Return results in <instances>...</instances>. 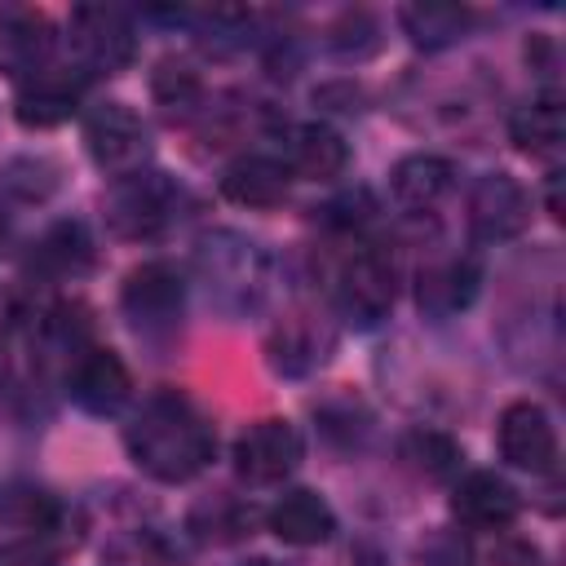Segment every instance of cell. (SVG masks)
Instances as JSON below:
<instances>
[{"mask_svg": "<svg viewBox=\"0 0 566 566\" xmlns=\"http://www.w3.org/2000/svg\"><path fill=\"white\" fill-rule=\"evenodd\" d=\"M124 447H128V460L146 478H155V482H190L195 473H203L212 464L217 433H212L208 416L186 394L164 389V394L142 402V411L124 429Z\"/></svg>", "mask_w": 566, "mask_h": 566, "instance_id": "obj_1", "label": "cell"}, {"mask_svg": "<svg viewBox=\"0 0 566 566\" xmlns=\"http://www.w3.org/2000/svg\"><path fill=\"white\" fill-rule=\"evenodd\" d=\"M195 279L217 314L248 318L274 296V256L243 230H208L195 243Z\"/></svg>", "mask_w": 566, "mask_h": 566, "instance_id": "obj_2", "label": "cell"}, {"mask_svg": "<svg viewBox=\"0 0 566 566\" xmlns=\"http://www.w3.org/2000/svg\"><path fill=\"white\" fill-rule=\"evenodd\" d=\"M181 203H186V190L168 172L142 168L133 177H119L106 190V226L119 239L146 243V239H159L168 226H177Z\"/></svg>", "mask_w": 566, "mask_h": 566, "instance_id": "obj_3", "label": "cell"}, {"mask_svg": "<svg viewBox=\"0 0 566 566\" xmlns=\"http://www.w3.org/2000/svg\"><path fill=\"white\" fill-rule=\"evenodd\" d=\"M66 44H71V66L84 80L119 75L137 53V27L115 4H75L66 22Z\"/></svg>", "mask_w": 566, "mask_h": 566, "instance_id": "obj_4", "label": "cell"}, {"mask_svg": "<svg viewBox=\"0 0 566 566\" xmlns=\"http://www.w3.org/2000/svg\"><path fill=\"white\" fill-rule=\"evenodd\" d=\"M394 296H398V274H394V261L363 243L354 248L349 256H340V265L332 270V301H336V314L354 327H376L380 318H389L394 310Z\"/></svg>", "mask_w": 566, "mask_h": 566, "instance_id": "obj_5", "label": "cell"}, {"mask_svg": "<svg viewBox=\"0 0 566 566\" xmlns=\"http://www.w3.org/2000/svg\"><path fill=\"white\" fill-rule=\"evenodd\" d=\"M124 318L142 340H168L181 327V305H186V283L168 261H142L119 292Z\"/></svg>", "mask_w": 566, "mask_h": 566, "instance_id": "obj_6", "label": "cell"}, {"mask_svg": "<svg viewBox=\"0 0 566 566\" xmlns=\"http://www.w3.org/2000/svg\"><path fill=\"white\" fill-rule=\"evenodd\" d=\"M84 146L106 177H133L150 164V128L124 102H97L84 111Z\"/></svg>", "mask_w": 566, "mask_h": 566, "instance_id": "obj_7", "label": "cell"}, {"mask_svg": "<svg viewBox=\"0 0 566 566\" xmlns=\"http://www.w3.org/2000/svg\"><path fill=\"white\" fill-rule=\"evenodd\" d=\"M305 460V438L292 420H256L234 442V473L252 486H274Z\"/></svg>", "mask_w": 566, "mask_h": 566, "instance_id": "obj_8", "label": "cell"}, {"mask_svg": "<svg viewBox=\"0 0 566 566\" xmlns=\"http://www.w3.org/2000/svg\"><path fill=\"white\" fill-rule=\"evenodd\" d=\"M531 226V195L509 172H486L469 190V230L478 243H509Z\"/></svg>", "mask_w": 566, "mask_h": 566, "instance_id": "obj_9", "label": "cell"}, {"mask_svg": "<svg viewBox=\"0 0 566 566\" xmlns=\"http://www.w3.org/2000/svg\"><path fill=\"white\" fill-rule=\"evenodd\" d=\"M336 349V327L323 318V314H310V310H296L287 318H279L265 336V363L279 371V376H310L318 371Z\"/></svg>", "mask_w": 566, "mask_h": 566, "instance_id": "obj_10", "label": "cell"}, {"mask_svg": "<svg viewBox=\"0 0 566 566\" xmlns=\"http://www.w3.org/2000/svg\"><path fill=\"white\" fill-rule=\"evenodd\" d=\"M57 53V31L49 13L31 4H0V71L13 75L18 84L53 66Z\"/></svg>", "mask_w": 566, "mask_h": 566, "instance_id": "obj_11", "label": "cell"}, {"mask_svg": "<svg viewBox=\"0 0 566 566\" xmlns=\"http://www.w3.org/2000/svg\"><path fill=\"white\" fill-rule=\"evenodd\" d=\"M495 442H500V455L522 473H553V464H557V429H553L548 411L531 398L509 402L500 411Z\"/></svg>", "mask_w": 566, "mask_h": 566, "instance_id": "obj_12", "label": "cell"}, {"mask_svg": "<svg viewBox=\"0 0 566 566\" xmlns=\"http://www.w3.org/2000/svg\"><path fill=\"white\" fill-rule=\"evenodd\" d=\"M66 394L75 398V407H84L88 416H115L128 394H133V376L124 367V358L115 349H102V345H84L75 358H71V371H66Z\"/></svg>", "mask_w": 566, "mask_h": 566, "instance_id": "obj_13", "label": "cell"}, {"mask_svg": "<svg viewBox=\"0 0 566 566\" xmlns=\"http://www.w3.org/2000/svg\"><path fill=\"white\" fill-rule=\"evenodd\" d=\"M84 88H88V80H84L71 62H62V66L53 62V66H44L40 75H31V80L18 84L13 115H18L22 128H53V124H66V119L80 111Z\"/></svg>", "mask_w": 566, "mask_h": 566, "instance_id": "obj_14", "label": "cell"}, {"mask_svg": "<svg viewBox=\"0 0 566 566\" xmlns=\"http://www.w3.org/2000/svg\"><path fill=\"white\" fill-rule=\"evenodd\" d=\"M517 509H522L517 491H513L500 473H491V469L464 473V478L455 482V495H451L455 522L469 526V531H486V535L509 531V526L517 522Z\"/></svg>", "mask_w": 566, "mask_h": 566, "instance_id": "obj_15", "label": "cell"}, {"mask_svg": "<svg viewBox=\"0 0 566 566\" xmlns=\"http://www.w3.org/2000/svg\"><path fill=\"white\" fill-rule=\"evenodd\" d=\"M265 526L292 548H318L336 535V513L318 491L296 486V491H283L274 500V509L265 513Z\"/></svg>", "mask_w": 566, "mask_h": 566, "instance_id": "obj_16", "label": "cell"}, {"mask_svg": "<svg viewBox=\"0 0 566 566\" xmlns=\"http://www.w3.org/2000/svg\"><path fill=\"white\" fill-rule=\"evenodd\" d=\"M478 283H482L478 261H469V256H447V261H433V265L420 270V279H416V301H420V310H424L429 318H451V314H460V310L473 305Z\"/></svg>", "mask_w": 566, "mask_h": 566, "instance_id": "obj_17", "label": "cell"}, {"mask_svg": "<svg viewBox=\"0 0 566 566\" xmlns=\"http://www.w3.org/2000/svg\"><path fill=\"white\" fill-rule=\"evenodd\" d=\"M349 164V146L332 124H296L283 142V168L310 181H332Z\"/></svg>", "mask_w": 566, "mask_h": 566, "instance_id": "obj_18", "label": "cell"}, {"mask_svg": "<svg viewBox=\"0 0 566 566\" xmlns=\"http://www.w3.org/2000/svg\"><path fill=\"white\" fill-rule=\"evenodd\" d=\"M292 172L274 155H239L221 172V195L239 208H279L287 199Z\"/></svg>", "mask_w": 566, "mask_h": 566, "instance_id": "obj_19", "label": "cell"}, {"mask_svg": "<svg viewBox=\"0 0 566 566\" xmlns=\"http://www.w3.org/2000/svg\"><path fill=\"white\" fill-rule=\"evenodd\" d=\"M451 181H455V164L442 159V155H429V150L398 159L394 172H389L394 199H398L402 208H411V212H429V208L451 190Z\"/></svg>", "mask_w": 566, "mask_h": 566, "instance_id": "obj_20", "label": "cell"}, {"mask_svg": "<svg viewBox=\"0 0 566 566\" xmlns=\"http://www.w3.org/2000/svg\"><path fill=\"white\" fill-rule=\"evenodd\" d=\"M509 142L531 155V159H548L562 150L566 142V111H562V97L544 93L535 102H522L513 115H509Z\"/></svg>", "mask_w": 566, "mask_h": 566, "instance_id": "obj_21", "label": "cell"}, {"mask_svg": "<svg viewBox=\"0 0 566 566\" xmlns=\"http://www.w3.org/2000/svg\"><path fill=\"white\" fill-rule=\"evenodd\" d=\"M398 22L416 49H451L469 35L473 13L464 4H447V0H416V4L398 9Z\"/></svg>", "mask_w": 566, "mask_h": 566, "instance_id": "obj_22", "label": "cell"}, {"mask_svg": "<svg viewBox=\"0 0 566 566\" xmlns=\"http://www.w3.org/2000/svg\"><path fill=\"white\" fill-rule=\"evenodd\" d=\"M31 265L49 279H80L93 265V239L84 230V221H57L35 239Z\"/></svg>", "mask_w": 566, "mask_h": 566, "instance_id": "obj_23", "label": "cell"}, {"mask_svg": "<svg viewBox=\"0 0 566 566\" xmlns=\"http://www.w3.org/2000/svg\"><path fill=\"white\" fill-rule=\"evenodd\" d=\"M57 181H62V172L44 155H13L0 168V190L13 195V199H22V203H44L57 190Z\"/></svg>", "mask_w": 566, "mask_h": 566, "instance_id": "obj_24", "label": "cell"}, {"mask_svg": "<svg viewBox=\"0 0 566 566\" xmlns=\"http://www.w3.org/2000/svg\"><path fill=\"white\" fill-rule=\"evenodd\" d=\"M402 460H407L416 473L442 482V478L455 473V464H460V447H455L451 438L433 433V429H416V433L402 438Z\"/></svg>", "mask_w": 566, "mask_h": 566, "instance_id": "obj_25", "label": "cell"}, {"mask_svg": "<svg viewBox=\"0 0 566 566\" xmlns=\"http://www.w3.org/2000/svg\"><path fill=\"white\" fill-rule=\"evenodd\" d=\"M150 93H155V102H159L168 115L186 119V115L199 106L203 84H199V75H195L186 62H159V71L150 75Z\"/></svg>", "mask_w": 566, "mask_h": 566, "instance_id": "obj_26", "label": "cell"}, {"mask_svg": "<svg viewBox=\"0 0 566 566\" xmlns=\"http://www.w3.org/2000/svg\"><path fill=\"white\" fill-rule=\"evenodd\" d=\"M190 526L199 539H239L243 531H252V509L230 495H212L190 513Z\"/></svg>", "mask_w": 566, "mask_h": 566, "instance_id": "obj_27", "label": "cell"}, {"mask_svg": "<svg viewBox=\"0 0 566 566\" xmlns=\"http://www.w3.org/2000/svg\"><path fill=\"white\" fill-rule=\"evenodd\" d=\"M332 49L340 53V57H363V53H371L376 49V22L367 18V13H345L336 27H332Z\"/></svg>", "mask_w": 566, "mask_h": 566, "instance_id": "obj_28", "label": "cell"}, {"mask_svg": "<svg viewBox=\"0 0 566 566\" xmlns=\"http://www.w3.org/2000/svg\"><path fill=\"white\" fill-rule=\"evenodd\" d=\"M495 566H539V548L526 539H500Z\"/></svg>", "mask_w": 566, "mask_h": 566, "instance_id": "obj_29", "label": "cell"}, {"mask_svg": "<svg viewBox=\"0 0 566 566\" xmlns=\"http://www.w3.org/2000/svg\"><path fill=\"white\" fill-rule=\"evenodd\" d=\"M4 243H9V212H4V203H0V252H4Z\"/></svg>", "mask_w": 566, "mask_h": 566, "instance_id": "obj_30", "label": "cell"}, {"mask_svg": "<svg viewBox=\"0 0 566 566\" xmlns=\"http://www.w3.org/2000/svg\"><path fill=\"white\" fill-rule=\"evenodd\" d=\"M252 566H274V562H252Z\"/></svg>", "mask_w": 566, "mask_h": 566, "instance_id": "obj_31", "label": "cell"}]
</instances>
